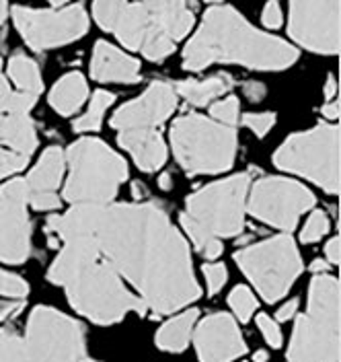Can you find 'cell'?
I'll use <instances>...</instances> for the list:
<instances>
[{"mask_svg":"<svg viewBox=\"0 0 341 362\" xmlns=\"http://www.w3.org/2000/svg\"><path fill=\"white\" fill-rule=\"evenodd\" d=\"M25 303L19 300V303H11V305H0V319H8V317H17L19 311H23Z\"/></svg>","mask_w":341,"mask_h":362,"instance_id":"43","label":"cell"},{"mask_svg":"<svg viewBox=\"0 0 341 362\" xmlns=\"http://www.w3.org/2000/svg\"><path fill=\"white\" fill-rule=\"evenodd\" d=\"M64 2H68V0H49L52 6H64Z\"/></svg>","mask_w":341,"mask_h":362,"instance_id":"50","label":"cell"},{"mask_svg":"<svg viewBox=\"0 0 341 362\" xmlns=\"http://www.w3.org/2000/svg\"><path fill=\"white\" fill-rule=\"evenodd\" d=\"M335 90H337V83H335L333 76H329V81H327V85H325V99H327V101L333 99V97H335Z\"/></svg>","mask_w":341,"mask_h":362,"instance_id":"45","label":"cell"},{"mask_svg":"<svg viewBox=\"0 0 341 362\" xmlns=\"http://www.w3.org/2000/svg\"><path fill=\"white\" fill-rule=\"evenodd\" d=\"M296 311H298V300L292 298V300H288L286 305L280 307V311H277V315L275 317H277L280 323H284V321H290V319L296 315Z\"/></svg>","mask_w":341,"mask_h":362,"instance_id":"41","label":"cell"},{"mask_svg":"<svg viewBox=\"0 0 341 362\" xmlns=\"http://www.w3.org/2000/svg\"><path fill=\"white\" fill-rule=\"evenodd\" d=\"M6 19V0H0V25Z\"/></svg>","mask_w":341,"mask_h":362,"instance_id":"49","label":"cell"},{"mask_svg":"<svg viewBox=\"0 0 341 362\" xmlns=\"http://www.w3.org/2000/svg\"><path fill=\"white\" fill-rule=\"evenodd\" d=\"M239 112H241V105H239V99L237 97H227L222 101H216L210 105V117L214 122H220L225 126L234 128L237 122H239Z\"/></svg>","mask_w":341,"mask_h":362,"instance_id":"30","label":"cell"},{"mask_svg":"<svg viewBox=\"0 0 341 362\" xmlns=\"http://www.w3.org/2000/svg\"><path fill=\"white\" fill-rule=\"evenodd\" d=\"M27 163H29V157L0 146V181L15 175V173H19V171H23L25 167H27Z\"/></svg>","mask_w":341,"mask_h":362,"instance_id":"34","label":"cell"},{"mask_svg":"<svg viewBox=\"0 0 341 362\" xmlns=\"http://www.w3.org/2000/svg\"><path fill=\"white\" fill-rule=\"evenodd\" d=\"M325 255H327V262L329 264H340V239H331L327 245H325Z\"/></svg>","mask_w":341,"mask_h":362,"instance_id":"42","label":"cell"},{"mask_svg":"<svg viewBox=\"0 0 341 362\" xmlns=\"http://www.w3.org/2000/svg\"><path fill=\"white\" fill-rule=\"evenodd\" d=\"M13 93L11 85L6 83L4 76H0V113H8L11 110V101H13Z\"/></svg>","mask_w":341,"mask_h":362,"instance_id":"40","label":"cell"},{"mask_svg":"<svg viewBox=\"0 0 341 362\" xmlns=\"http://www.w3.org/2000/svg\"><path fill=\"white\" fill-rule=\"evenodd\" d=\"M205 2H220V0H205Z\"/></svg>","mask_w":341,"mask_h":362,"instance_id":"52","label":"cell"},{"mask_svg":"<svg viewBox=\"0 0 341 362\" xmlns=\"http://www.w3.org/2000/svg\"><path fill=\"white\" fill-rule=\"evenodd\" d=\"M253 358H255V362H268V358H270V356H268V352L259 350V352H255V356H253Z\"/></svg>","mask_w":341,"mask_h":362,"instance_id":"48","label":"cell"},{"mask_svg":"<svg viewBox=\"0 0 341 362\" xmlns=\"http://www.w3.org/2000/svg\"><path fill=\"white\" fill-rule=\"evenodd\" d=\"M249 185V173H239L210 183L187 198L179 223L189 243L205 259L220 257L222 239L237 237L243 230Z\"/></svg>","mask_w":341,"mask_h":362,"instance_id":"4","label":"cell"},{"mask_svg":"<svg viewBox=\"0 0 341 362\" xmlns=\"http://www.w3.org/2000/svg\"><path fill=\"white\" fill-rule=\"evenodd\" d=\"M0 294L8 296L13 300H23L25 296L29 294V284L25 282L21 276L0 268Z\"/></svg>","mask_w":341,"mask_h":362,"instance_id":"32","label":"cell"},{"mask_svg":"<svg viewBox=\"0 0 341 362\" xmlns=\"http://www.w3.org/2000/svg\"><path fill=\"white\" fill-rule=\"evenodd\" d=\"M29 192L23 180L0 187V262L23 264L31 255V221L27 214Z\"/></svg>","mask_w":341,"mask_h":362,"instance_id":"14","label":"cell"},{"mask_svg":"<svg viewBox=\"0 0 341 362\" xmlns=\"http://www.w3.org/2000/svg\"><path fill=\"white\" fill-rule=\"evenodd\" d=\"M13 19L25 44L35 52L72 44L85 37L89 31V17L80 4H70L54 11L15 6Z\"/></svg>","mask_w":341,"mask_h":362,"instance_id":"12","label":"cell"},{"mask_svg":"<svg viewBox=\"0 0 341 362\" xmlns=\"http://www.w3.org/2000/svg\"><path fill=\"white\" fill-rule=\"evenodd\" d=\"M196 321H198V309H189L181 315L169 319L157 332V346L164 352H183L189 346Z\"/></svg>","mask_w":341,"mask_h":362,"instance_id":"25","label":"cell"},{"mask_svg":"<svg viewBox=\"0 0 341 362\" xmlns=\"http://www.w3.org/2000/svg\"><path fill=\"white\" fill-rule=\"evenodd\" d=\"M78 362H99V361H95V358H91V356H87V354H85V356H83Z\"/></svg>","mask_w":341,"mask_h":362,"instance_id":"51","label":"cell"},{"mask_svg":"<svg viewBox=\"0 0 341 362\" xmlns=\"http://www.w3.org/2000/svg\"><path fill=\"white\" fill-rule=\"evenodd\" d=\"M257 327L261 329L265 341L272 346V348H280L282 346V332L277 327V321H273L272 317H268L265 313H259L257 315Z\"/></svg>","mask_w":341,"mask_h":362,"instance_id":"37","label":"cell"},{"mask_svg":"<svg viewBox=\"0 0 341 362\" xmlns=\"http://www.w3.org/2000/svg\"><path fill=\"white\" fill-rule=\"evenodd\" d=\"M193 344L202 362H232L247 352L241 329L228 313L205 317L196 327Z\"/></svg>","mask_w":341,"mask_h":362,"instance_id":"17","label":"cell"},{"mask_svg":"<svg viewBox=\"0 0 341 362\" xmlns=\"http://www.w3.org/2000/svg\"><path fill=\"white\" fill-rule=\"evenodd\" d=\"M290 35L315 54H337L340 0H290Z\"/></svg>","mask_w":341,"mask_h":362,"instance_id":"13","label":"cell"},{"mask_svg":"<svg viewBox=\"0 0 341 362\" xmlns=\"http://www.w3.org/2000/svg\"><path fill=\"white\" fill-rule=\"evenodd\" d=\"M60 241L64 247L47 272V280L64 286L76 313L99 325L117 323L128 313L146 315V305L126 288L121 276L89 237L64 235Z\"/></svg>","mask_w":341,"mask_h":362,"instance_id":"2","label":"cell"},{"mask_svg":"<svg viewBox=\"0 0 341 362\" xmlns=\"http://www.w3.org/2000/svg\"><path fill=\"white\" fill-rule=\"evenodd\" d=\"M243 93H245V97L253 101V103H257V101H261L263 97H265V87H263V83H257V81H249V83H245V87H243Z\"/></svg>","mask_w":341,"mask_h":362,"instance_id":"39","label":"cell"},{"mask_svg":"<svg viewBox=\"0 0 341 362\" xmlns=\"http://www.w3.org/2000/svg\"><path fill=\"white\" fill-rule=\"evenodd\" d=\"M177 107V90L173 85L157 81L138 99L121 105L112 117L115 130H159Z\"/></svg>","mask_w":341,"mask_h":362,"instance_id":"16","label":"cell"},{"mask_svg":"<svg viewBox=\"0 0 341 362\" xmlns=\"http://www.w3.org/2000/svg\"><path fill=\"white\" fill-rule=\"evenodd\" d=\"M126 2L128 0H95L92 15H95V19L99 23V27L105 29V31H112L115 19L119 17V13L126 6Z\"/></svg>","mask_w":341,"mask_h":362,"instance_id":"29","label":"cell"},{"mask_svg":"<svg viewBox=\"0 0 341 362\" xmlns=\"http://www.w3.org/2000/svg\"><path fill=\"white\" fill-rule=\"evenodd\" d=\"M23 362H78L85 352V327L52 307H35L21 336Z\"/></svg>","mask_w":341,"mask_h":362,"instance_id":"10","label":"cell"},{"mask_svg":"<svg viewBox=\"0 0 341 362\" xmlns=\"http://www.w3.org/2000/svg\"><path fill=\"white\" fill-rule=\"evenodd\" d=\"M112 33H115V37L128 49H136L152 62H160L175 52V42L138 2H126L115 19Z\"/></svg>","mask_w":341,"mask_h":362,"instance_id":"15","label":"cell"},{"mask_svg":"<svg viewBox=\"0 0 341 362\" xmlns=\"http://www.w3.org/2000/svg\"><path fill=\"white\" fill-rule=\"evenodd\" d=\"M8 78L17 85V89L31 95H40L44 90V81H42V72L37 64L23 54L17 52L11 56L8 60Z\"/></svg>","mask_w":341,"mask_h":362,"instance_id":"26","label":"cell"},{"mask_svg":"<svg viewBox=\"0 0 341 362\" xmlns=\"http://www.w3.org/2000/svg\"><path fill=\"white\" fill-rule=\"evenodd\" d=\"M277 169L317 183L329 194L340 192V128L318 124L290 136L273 155Z\"/></svg>","mask_w":341,"mask_h":362,"instance_id":"8","label":"cell"},{"mask_svg":"<svg viewBox=\"0 0 341 362\" xmlns=\"http://www.w3.org/2000/svg\"><path fill=\"white\" fill-rule=\"evenodd\" d=\"M121 148H126L140 171H159L167 160V146L159 130H119Z\"/></svg>","mask_w":341,"mask_h":362,"instance_id":"19","label":"cell"},{"mask_svg":"<svg viewBox=\"0 0 341 362\" xmlns=\"http://www.w3.org/2000/svg\"><path fill=\"white\" fill-rule=\"evenodd\" d=\"M136 2L148 11V15L159 23L160 29L175 44L191 31L196 23L193 11L187 0H136Z\"/></svg>","mask_w":341,"mask_h":362,"instance_id":"20","label":"cell"},{"mask_svg":"<svg viewBox=\"0 0 341 362\" xmlns=\"http://www.w3.org/2000/svg\"><path fill=\"white\" fill-rule=\"evenodd\" d=\"M89 97V85L80 72H68L64 74L49 90V105L60 115H72L76 113Z\"/></svg>","mask_w":341,"mask_h":362,"instance_id":"23","label":"cell"},{"mask_svg":"<svg viewBox=\"0 0 341 362\" xmlns=\"http://www.w3.org/2000/svg\"><path fill=\"white\" fill-rule=\"evenodd\" d=\"M329 268V264L327 262H323V259H315L313 264H311V270L315 272V274H325Z\"/></svg>","mask_w":341,"mask_h":362,"instance_id":"46","label":"cell"},{"mask_svg":"<svg viewBox=\"0 0 341 362\" xmlns=\"http://www.w3.org/2000/svg\"><path fill=\"white\" fill-rule=\"evenodd\" d=\"M228 305H230L232 313H234V317L241 323H247L251 317H253V313L257 311V305L259 303H257L255 294L251 293V288L239 284V286L232 288V293L228 294Z\"/></svg>","mask_w":341,"mask_h":362,"instance_id":"28","label":"cell"},{"mask_svg":"<svg viewBox=\"0 0 341 362\" xmlns=\"http://www.w3.org/2000/svg\"><path fill=\"white\" fill-rule=\"evenodd\" d=\"M159 185L162 189H171V175L169 173H164V175H160Z\"/></svg>","mask_w":341,"mask_h":362,"instance_id":"47","label":"cell"},{"mask_svg":"<svg viewBox=\"0 0 341 362\" xmlns=\"http://www.w3.org/2000/svg\"><path fill=\"white\" fill-rule=\"evenodd\" d=\"M315 206L309 187L286 177H263L247 192V210L253 218L280 230H294L300 216Z\"/></svg>","mask_w":341,"mask_h":362,"instance_id":"11","label":"cell"},{"mask_svg":"<svg viewBox=\"0 0 341 362\" xmlns=\"http://www.w3.org/2000/svg\"><path fill=\"white\" fill-rule=\"evenodd\" d=\"M340 361V280L315 274L309 288V309L296 317L288 362Z\"/></svg>","mask_w":341,"mask_h":362,"instance_id":"5","label":"cell"},{"mask_svg":"<svg viewBox=\"0 0 341 362\" xmlns=\"http://www.w3.org/2000/svg\"><path fill=\"white\" fill-rule=\"evenodd\" d=\"M0 146L31 158L37 148V132L27 113L0 115Z\"/></svg>","mask_w":341,"mask_h":362,"instance_id":"22","label":"cell"},{"mask_svg":"<svg viewBox=\"0 0 341 362\" xmlns=\"http://www.w3.org/2000/svg\"><path fill=\"white\" fill-rule=\"evenodd\" d=\"M68 180L64 200L72 206L112 204L128 180V163L99 138H80L66 153Z\"/></svg>","mask_w":341,"mask_h":362,"instance_id":"6","label":"cell"},{"mask_svg":"<svg viewBox=\"0 0 341 362\" xmlns=\"http://www.w3.org/2000/svg\"><path fill=\"white\" fill-rule=\"evenodd\" d=\"M323 115L327 117V119H337L340 117V103L337 101H327L325 105H323Z\"/></svg>","mask_w":341,"mask_h":362,"instance_id":"44","label":"cell"},{"mask_svg":"<svg viewBox=\"0 0 341 362\" xmlns=\"http://www.w3.org/2000/svg\"><path fill=\"white\" fill-rule=\"evenodd\" d=\"M0 66H2V58H0Z\"/></svg>","mask_w":341,"mask_h":362,"instance_id":"53","label":"cell"},{"mask_svg":"<svg viewBox=\"0 0 341 362\" xmlns=\"http://www.w3.org/2000/svg\"><path fill=\"white\" fill-rule=\"evenodd\" d=\"M171 148L185 173L214 175L228 171L237 157L234 128L189 113L173 122Z\"/></svg>","mask_w":341,"mask_h":362,"instance_id":"7","label":"cell"},{"mask_svg":"<svg viewBox=\"0 0 341 362\" xmlns=\"http://www.w3.org/2000/svg\"><path fill=\"white\" fill-rule=\"evenodd\" d=\"M298 60L288 42L261 33L237 8H208L183 49V68L198 72L210 64H241L253 70H286Z\"/></svg>","mask_w":341,"mask_h":362,"instance_id":"3","label":"cell"},{"mask_svg":"<svg viewBox=\"0 0 341 362\" xmlns=\"http://www.w3.org/2000/svg\"><path fill=\"white\" fill-rule=\"evenodd\" d=\"M261 23L268 29H277L282 25V8H280V2L277 0H268L265 2L263 13H261Z\"/></svg>","mask_w":341,"mask_h":362,"instance_id":"38","label":"cell"},{"mask_svg":"<svg viewBox=\"0 0 341 362\" xmlns=\"http://www.w3.org/2000/svg\"><path fill=\"white\" fill-rule=\"evenodd\" d=\"M327 230H329V218H327V214L323 210H315L309 216L304 228L300 230V241L302 243H317V241H321L327 235Z\"/></svg>","mask_w":341,"mask_h":362,"instance_id":"31","label":"cell"},{"mask_svg":"<svg viewBox=\"0 0 341 362\" xmlns=\"http://www.w3.org/2000/svg\"><path fill=\"white\" fill-rule=\"evenodd\" d=\"M0 362H23L21 336L11 329H0Z\"/></svg>","mask_w":341,"mask_h":362,"instance_id":"33","label":"cell"},{"mask_svg":"<svg viewBox=\"0 0 341 362\" xmlns=\"http://www.w3.org/2000/svg\"><path fill=\"white\" fill-rule=\"evenodd\" d=\"M230 87H232L230 74L218 72V74H214V76H210L205 81H181L175 87V90H177V95H181L189 105L204 107V105L212 103V99L222 97Z\"/></svg>","mask_w":341,"mask_h":362,"instance_id":"24","label":"cell"},{"mask_svg":"<svg viewBox=\"0 0 341 362\" xmlns=\"http://www.w3.org/2000/svg\"><path fill=\"white\" fill-rule=\"evenodd\" d=\"M91 76L99 83H138L140 62L109 42H97L91 58Z\"/></svg>","mask_w":341,"mask_h":362,"instance_id":"18","label":"cell"},{"mask_svg":"<svg viewBox=\"0 0 341 362\" xmlns=\"http://www.w3.org/2000/svg\"><path fill=\"white\" fill-rule=\"evenodd\" d=\"M64 165H66V158H64L62 148H58V146L46 148L44 155L37 160V165L27 173V177L23 180L29 196L56 194V189L60 187L62 175H64Z\"/></svg>","mask_w":341,"mask_h":362,"instance_id":"21","label":"cell"},{"mask_svg":"<svg viewBox=\"0 0 341 362\" xmlns=\"http://www.w3.org/2000/svg\"><path fill=\"white\" fill-rule=\"evenodd\" d=\"M114 101L115 97L109 90H95L87 112L83 113L78 119H74V124H72L74 132H95V130H99L101 124H103V115L114 105Z\"/></svg>","mask_w":341,"mask_h":362,"instance_id":"27","label":"cell"},{"mask_svg":"<svg viewBox=\"0 0 341 362\" xmlns=\"http://www.w3.org/2000/svg\"><path fill=\"white\" fill-rule=\"evenodd\" d=\"M204 280L208 284V293L210 294H218L222 291V286L227 284L228 280V270L225 264H204Z\"/></svg>","mask_w":341,"mask_h":362,"instance_id":"35","label":"cell"},{"mask_svg":"<svg viewBox=\"0 0 341 362\" xmlns=\"http://www.w3.org/2000/svg\"><path fill=\"white\" fill-rule=\"evenodd\" d=\"M243 124L249 128L251 132L259 138L268 136V132L273 128L275 124V113L273 112H261V113H245Z\"/></svg>","mask_w":341,"mask_h":362,"instance_id":"36","label":"cell"},{"mask_svg":"<svg viewBox=\"0 0 341 362\" xmlns=\"http://www.w3.org/2000/svg\"><path fill=\"white\" fill-rule=\"evenodd\" d=\"M234 262L268 303L282 300L302 274V257L288 235H275L241 249L234 253Z\"/></svg>","mask_w":341,"mask_h":362,"instance_id":"9","label":"cell"},{"mask_svg":"<svg viewBox=\"0 0 341 362\" xmlns=\"http://www.w3.org/2000/svg\"><path fill=\"white\" fill-rule=\"evenodd\" d=\"M46 233L89 237L155 315L175 313L202 296L187 241L155 204L72 206L47 218Z\"/></svg>","mask_w":341,"mask_h":362,"instance_id":"1","label":"cell"}]
</instances>
